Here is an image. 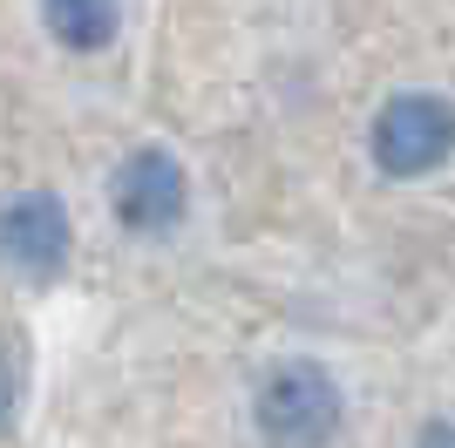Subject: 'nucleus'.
Instances as JSON below:
<instances>
[{
  "label": "nucleus",
  "instance_id": "39448f33",
  "mask_svg": "<svg viewBox=\"0 0 455 448\" xmlns=\"http://www.w3.org/2000/svg\"><path fill=\"white\" fill-rule=\"evenodd\" d=\"M41 20L68 55H102L123 28V0H41Z\"/></svg>",
  "mask_w": 455,
  "mask_h": 448
},
{
  "label": "nucleus",
  "instance_id": "f03ea898",
  "mask_svg": "<svg viewBox=\"0 0 455 448\" xmlns=\"http://www.w3.org/2000/svg\"><path fill=\"white\" fill-rule=\"evenodd\" d=\"M367 149L387 177H428L455 156V102L428 89H401L380 102L374 130H367Z\"/></svg>",
  "mask_w": 455,
  "mask_h": 448
},
{
  "label": "nucleus",
  "instance_id": "423d86ee",
  "mask_svg": "<svg viewBox=\"0 0 455 448\" xmlns=\"http://www.w3.org/2000/svg\"><path fill=\"white\" fill-rule=\"evenodd\" d=\"M14 408H20V380H14V354L0 347V435L14 428Z\"/></svg>",
  "mask_w": 455,
  "mask_h": 448
},
{
  "label": "nucleus",
  "instance_id": "7ed1b4c3",
  "mask_svg": "<svg viewBox=\"0 0 455 448\" xmlns=\"http://www.w3.org/2000/svg\"><path fill=\"white\" fill-rule=\"evenodd\" d=\"M68 252H76V224H68V204L55 190H20V197L0 204V259L20 279H35V285L61 279Z\"/></svg>",
  "mask_w": 455,
  "mask_h": 448
},
{
  "label": "nucleus",
  "instance_id": "0eeeda50",
  "mask_svg": "<svg viewBox=\"0 0 455 448\" xmlns=\"http://www.w3.org/2000/svg\"><path fill=\"white\" fill-rule=\"evenodd\" d=\"M415 448H455V421H428V428L415 435Z\"/></svg>",
  "mask_w": 455,
  "mask_h": 448
},
{
  "label": "nucleus",
  "instance_id": "20e7f679",
  "mask_svg": "<svg viewBox=\"0 0 455 448\" xmlns=\"http://www.w3.org/2000/svg\"><path fill=\"white\" fill-rule=\"evenodd\" d=\"M109 204L123 218V231L136 238H164L177 218L190 211V177L177 164L171 149H130L123 164H116V184H109Z\"/></svg>",
  "mask_w": 455,
  "mask_h": 448
},
{
  "label": "nucleus",
  "instance_id": "f257e3e1",
  "mask_svg": "<svg viewBox=\"0 0 455 448\" xmlns=\"http://www.w3.org/2000/svg\"><path fill=\"white\" fill-rule=\"evenodd\" d=\"M347 421V394L320 360H279L251 394V428L266 448H326Z\"/></svg>",
  "mask_w": 455,
  "mask_h": 448
}]
</instances>
